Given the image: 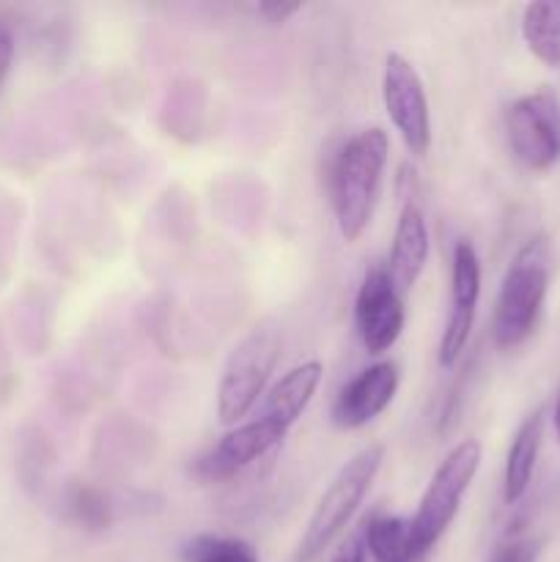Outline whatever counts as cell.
I'll return each instance as SVG.
<instances>
[{
    "label": "cell",
    "instance_id": "1",
    "mask_svg": "<svg viewBox=\"0 0 560 562\" xmlns=\"http://www.w3.org/2000/svg\"><path fill=\"white\" fill-rule=\"evenodd\" d=\"M322 373L324 368L318 360L300 362L291 371H285L272 384V390L264 395L253 420L231 428L209 453L195 459V475L206 483L228 481L236 472H242L253 461L264 459L269 450L278 448L285 434L291 431V426L311 406L313 395L322 384Z\"/></svg>",
    "mask_w": 560,
    "mask_h": 562
},
{
    "label": "cell",
    "instance_id": "2",
    "mask_svg": "<svg viewBox=\"0 0 560 562\" xmlns=\"http://www.w3.org/2000/svg\"><path fill=\"white\" fill-rule=\"evenodd\" d=\"M390 137L382 126L360 130L340 143L329 165V195L346 241H357L371 225L388 165Z\"/></svg>",
    "mask_w": 560,
    "mask_h": 562
},
{
    "label": "cell",
    "instance_id": "3",
    "mask_svg": "<svg viewBox=\"0 0 560 562\" xmlns=\"http://www.w3.org/2000/svg\"><path fill=\"white\" fill-rule=\"evenodd\" d=\"M549 272H552V250L547 236H530L511 258L500 285L497 307H494V340L500 349H516L530 338L547 300Z\"/></svg>",
    "mask_w": 560,
    "mask_h": 562
},
{
    "label": "cell",
    "instance_id": "4",
    "mask_svg": "<svg viewBox=\"0 0 560 562\" xmlns=\"http://www.w3.org/2000/svg\"><path fill=\"white\" fill-rule=\"evenodd\" d=\"M382 461L384 445H368L340 467L338 475L329 481L327 492L322 494L318 505L313 508L311 521L302 532L300 549H296V562H313L346 530L351 516L360 510L362 499L371 492L373 481L382 470Z\"/></svg>",
    "mask_w": 560,
    "mask_h": 562
},
{
    "label": "cell",
    "instance_id": "5",
    "mask_svg": "<svg viewBox=\"0 0 560 562\" xmlns=\"http://www.w3.org/2000/svg\"><path fill=\"white\" fill-rule=\"evenodd\" d=\"M483 448L478 439H464L456 445L439 467L434 470L432 481H428L426 492H423L421 505H417L415 516L410 521V536H412V552L415 560H423L439 538L445 536L450 525H453L456 514L461 508L467 488L475 481L478 470H481Z\"/></svg>",
    "mask_w": 560,
    "mask_h": 562
},
{
    "label": "cell",
    "instance_id": "6",
    "mask_svg": "<svg viewBox=\"0 0 560 562\" xmlns=\"http://www.w3.org/2000/svg\"><path fill=\"white\" fill-rule=\"evenodd\" d=\"M280 360V327L272 318L258 322L225 360L217 384V417L223 426H239L256 409Z\"/></svg>",
    "mask_w": 560,
    "mask_h": 562
},
{
    "label": "cell",
    "instance_id": "7",
    "mask_svg": "<svg viewBox=\"0 0 560 562\" xmlns=\"http://www.w3.org/2000/svg\"><path fill=\"white\" fill-rule=\"evenodd\" d=\"M505 132L514 157L527 170H549L560 159V102L549 88L519 97L505 110Z\"/></svg>",
    "mask_w": 560,
    "mask_h": 562
},
{
    "label": "cell",
    "instance_id": "8",
    "mask_svg": "<svg viewBox=\"0 0 560 562\" xmlns=\"http://www.w3.org/2000/svg\"><path fill=\"white\" fill-rule=\"evenodd\" d=\"M382 102L412 157H426L432 148V113L426 88L415 66L401 53H390L382 71Z\"/></svg>",
    "mask_w": 560,
    "mask_h": 562
},
{
    "label": "cell",
    "instance_id": "9",
    "mask_svg": "<svg viewBox=\"0 0 560 562\" xmlns=\"http://www.w3.org/2000/svg\"><path fill=\"white\" fill-rule=\"evenodd\" d=\"M478 300H481V258L472 241L459 239L450 263V307L439 338V366L453 368L475 327Z\"/></svg>",
    "mask_w": 560,
    "mask_h": 562
},
{
    "label": "cell",
    "instance_id": "10",
    "mask_svg": "<svg viewBox=\"0 0 560 562\" xmlns=\"http://www.w3.org/2000/svg\"><path fill=\"white\" fill-rule=\"evenodd\" d=\"M404 296L395 291L388 269L371 267L355 300V324L368 355H384L404 333Z\"/></svg>",
    "mask_w": 560,
    "mask_h": 562
},
{
    "label": "cell",
    "instance_id": "11",
    "mask_svg": "<svg viewBox=\"0 0 560 562\" xmlns=\"http://www.w3.org/2000/svg\"><path fill=\"white\" fill-rule=\"evenodd\" d=\"M399 393V366L390 360L373 362L371 368L357 373L338 393L333 404V423L344 431H357L377 420Z\"/></svg>",
    "mask_w": 560,
    "mask_h": 562
},
{
    "label": "cell",
    "instance_id": "12",
    "mask_svg": "<svg viewBox=\"0 0 560 562\" xmlns=\"http://www.w3.org/2000/svg\"><path fill=\"white\" fill-rule=\"evenodd\" d=\"M428 250H432V239H428L426 217H423L421 206L410 201L399 214L388 267H384L401 296L410 294L417 280H421L428 261Z\"/></svg>",
    "mask_w": 560,
    "mask_h": 562
},
{
    "label": "cell",
    "instance_id": "13",
    "mask_svg": "<svg viewBox=\"0 0 560 562\" xmlns=\"http://www.w3.org/2000/svg\"><path fill=\"white\" fill-rule=\"evenodd\" d=\"M544 409L530 412V415L522 420V426L516 428V437L511 442L508 456H505V472H503V499L505 505H516L527 494L533 481V472H536L538 453H541L544 445Z\"/></svg>",
    "mask_w": 560,
    "mask_h": 562
},
{
    "label": "cell",
    "instance_id": "14",
    "mask_svg": "<svg viewBox=\"0 0 560 562\" xmlns=\"http://www.w3.org/2000/svg\"><path fill=\"white\" fill-rule=\"evenodd\" d=\"M527 49L549 69L560 66V0H536L522 11Z\"/></svg>",
    "mask_w": 560,
    "mask_h": 562
},
{
    "label": "cell",
    "instance_id": "15",
    "mask_svg": "<svg viewBox=\"0 0 560 562\" xmlns=\"http://www.w3.org/2000/svg\"><path fill=\"white\" fill-rule=\"evenodd\" d=\"M362 543L373 562H417L412 552L410 521L401 516H373L366 521Z\"/></svg>",
    "mask_w": 560,
    "mask_h": 562
},
{
    "label": "cell",
    "instance_id": "16",
    "mask_svg": "<svg viewBox=\"0 0 560 562\" xmlns=\"http://www.w3.org/2000/svg\"><path fill=\"white\" fill-rule=\"evenodd\" d=\"M64 505L69 519L88 532H102L113 525V505L102 488L86 481H71L64 492Z\"/></svg>",
    "mask_w": 560,
    "mask_h": 562
},
{
    "label": "cell",
    "instance_id": "17",
    "mask_svg": "<svg viewBox=\"0 0 560 562\" xmlns=\"http://www.w3.org/2000/svg\"><path fill=\"white\" fill-rule=\"evenodd\" d=\"M184 562H258L256 549L239 538L195 536L181 549Z\"/></svg>",
    "mask_w": 560,
    "mask_h": 562
},
{
    "label": "cell",
    "instance_id": "18",
    "mask_svg": "<svg viewBox=\"0 0 560 562\" xmlns=\"http://www.w3.org/2000/svg\"><path fill=\"white\" fill-rule=\"evenodd\" d=\"M538 558V543L530 538H514L505 541L503 547L494 549L489 562H536Z\"/></svg>",
    "mask_w": 560,
    "mask_h": 562
},
{
    "label": "cell",
    "instance_id": "19",
    "mask_svg": "<svg viewBox=\"0 0 560 562\" xmlns=\"http://www.w3.org/2000/svg\"><path fill=\"white\" fill-rule=\"evenodd\" d=\"M250 9L253 14L261 16L269 25H280V22H285L289 16H294L296 11L302 9V3H289V0H261V3H253Z\"/></svg>",
    "mask_w": 560,
    "mask_h": 562
},
{
    "label": "cell",
    "instance_id": "20",
    "mask_svg": "<svg viewBox=\"0 0 560 562\" xmlns=\"http://www.w3.org/2000/svg\"><path fill=\"white\" fill-rule=\"evenodd\" d=\"M366 543H362V536H351L338 552L333 554L329 562H366Z\"/></svg>",
    "mask_w": 560,
    "mask_h": 562
},
{
    "label": "cell",
    "instance_id": "21",
    "mask_svg": "<svg viewBox=\"0 0 560 562\" xmlns=\"http://www.w3.org/2000/svg\"><path fill=\"white\" fill-rule=\"evenodd\" d=\"M11 60H14V42H11L9 33L0 31V86H3V80L9 77Z\"/></svg>",
    "mask_w": 560,
    "mask_h": 562
},
{
    "label": "cell",
    "instance_id": "22",
    "mask_svg": "<svg viewBox=\"0 0 560 562\" xmlns=\"http://www.w3.org/2000/svg\"><path fill=\"white\" fill-rule=\"evenodd\" d=\"M555 431H558V439H560V398H558V406H555Z\"/></svg>",
    "mask_w": 560,
    "mask_h": 562
}]
</instances>
